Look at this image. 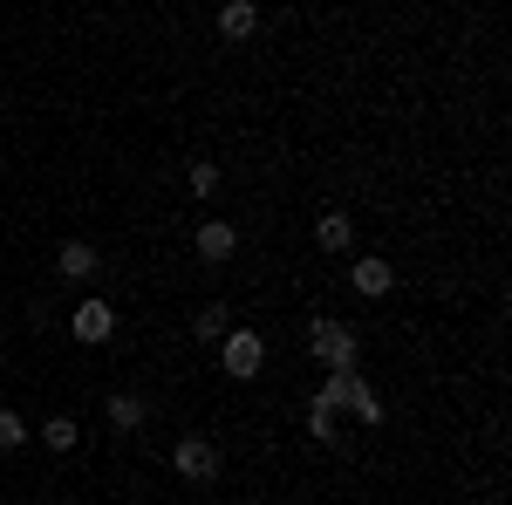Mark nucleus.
I'll return each mask as SVG.
<instances>
[{"mask_svg":"<svg viewBox=\"0 0 512 505\" xmlns=\"http://www.w3.org/2000/svg\"><path fill=\"white\" fill-rule=\"evenodd\" d=\"M185 178H192V192H198V198H212V192H219V164H205V157H198Z\"/></svg>","mask_w":512,"mask_h":505,"instance_id":"obj_16","label":"nucleus"},{"mask_svg":"<svg viewBox=\"0 0 512 505\" xmlns=\"http://www.w3.org/2000/svg\"><path fill=\"white\" fill-rule=\"evenodd\" d=\"M315 246H321V253H349V246H355L349 212H321V219H315Z\"/></svg>","mask_w":512,"mask_h":505,"instance_id":"obj_9","label":"nucleus"},{"mask_svg":"<svg viewBox=\"0 0 512 505\" xmlns=\"http://www.w3.org/2000/svg\"><path fill=\"white\" fill-rule=\"evenodd\" d=\"M0 362H7V355H0Z\"/></svg>","mask_w":512,"mask_h":505,"instance_id":"obj_18","label":"nucleus"},{"mask_svg":"<svg viewBox=\"0 0 512 505\" xmlns=\"http://www.w3.org/2000/svg\"><path fill=\"white\" fill-rule=\"evenodd\" d=\"M192 246H198V260H205V267H226V260H233V246H239V233L226 226V219H205Z\"/></svg>","mask_w":512,"mask_h":505,"instance_id":"obj_6","label":"nucleus"},{"mask_svg":"<svg viewBox=\"0 0 512 505\" xmlns=\"http://www.w3.org/2000/svg\"><path fill=\"white\" fill-rule=\"evenodd\" d=\"M69 335L89 342V349H96V342H110V335H117V308H110V301H82V308L69 314Z\"/></svg>","mask_w":512,"mask_h":505,"instance_id":"obj_4","label":"nucleus"},{"mask_svg":"<svg viewBox=\"0 0 512 505\" xmlns=\"http://www.w3.org/2000/svg\"><path fill=\"white\" fill-rule=\"evenodd\" d=\"M355 383H362V376H355V369H328V383L315 389V403H321V410H349Z\"/></svg>","mask_w":512,"mask_h":505,"instance_id":"obj_10","label":"nucleus"},{"mask_svg":"<svg viewBox=\"0 0 512 505\" xmlns=\"http://www.w3.org/2000/svg\"><path fill=\"white\" fill-rule=\"evenodd\" d=\"M267 369V342L253 335V328H239V335H226V376H239V383H253Z\"/></svg>","mask_w":512,"mask_h":505,"instance_id":"obj_3","label":"nucleus"},{"mask_svg":"<svg viewBox=\"0 0 512 505\" xmlns=\"http://www.w3.org/2000/svg\"><path fill=\"white\" fill-rule=\"evenodd\" d=\"M355 328H342V321H308V355H315L321 369H355Z\"/></svg>","mask_w":512,"mask_h":505,"instance_id":"obj_1","label":"nucleus"},{"mask_svg":"<svg viewBox=\"0 0 512 505\" xmlns=\"http://www.w3.org/2000/svg\"><path fill=\"white\" fill-rule=\"evenodd\" d=\"M55 267H62V280H89V273L103 267V253H96L89 239H62V246H55Z\"/></svg>","mask_w":512,"mask_h":505,"instance_id":"obj_7","label":"nucleus"},{"mask_svg":"<svg viewBox=\"0 0 512 505\" xmlns=\"http://www.w3.org/2000/svg\"><path fill=\"white\" fill-rule=\"evenodd\" d=\"M144 417H151V410H144V396H130V389L110 396V424H117V430H137Z\"/></svg>","mask_w":512,"mask_h":505,"instance_id":"obj_11","label":"nucleus"},{"mask_svg":"<svg viewBox=\"0 0 512 505\" xmlns=\"http://www.w3.org/2000/svg\"><path fill=\"white\" fill-rule=\"evenodd\" d=\"M349 417H362V424H383V403H376V389H369V383H355V396H349Z\"/></svg>","mask_w":512,"mask_h":505,"instance_id":"obj_14","label":"nucleus"},{"mask_svg":"<svg viewBox=\"0 0 512 505\" xmlns=\"http://www.w3.org/2000/svg\"><path fill=\"white\" fill-rule=\"evenodd\" d=\"M28 444V424H21V410H0V451H21Z\"/></svg>","mask_w":512,"mask_h":505,"instance_id":"obj_15","label":"nucleus"},{"mask_svg":"<svg viewBox=\"0 0 512 505\" xmlns=\"http://www.w3.org/2000/svg\"><path fill=\"white\" fill-rule=\"evenodd\" d=\"M349 287H355V294H369V301H376V294H390V287H396V267L383 260V253H355V267H349Z\"/></svg>","mask_w":512,"mask_h":505,"instance_id":"obj_5","label":"nucleus"},{"mask_svg":"<svg viewBox=\"0 0 512 505\" xmlns=\"http://www.w3.org/2000/svg\"><path fill=\"white\" fill-rule=\"evenodd\" d=\"M192 335H198V342H226V308H198L192 314Z\"/></svg>","mask_w":512,"mask_h":505,"instance_id":"obj_13","label":"nucleus"},{"mask_svg":"<svg viewBox=\"0 0 512 505\" xmlns=\"http://www.w3.org/2000/svg\"><path fill=\"white\" fill-rule=\"evenodd\" d=\"M219 35L226 41H253L260 35V7H253V0H226V7H219Z\"/></svg>","mask_w":512,"mask_h":505,"instance_id":"obj_8","label":"nucleus"},{"mask_svg":"<svg viewBox=\"0 0 512 505\" xmlns=\"http://www.w3.org/2000/svg\"><path fill=\"white\" fill-rule=\"evenodd\" d=\"M171 471H178L185 485H212V478H219V451H212L205 437H178V451H171Z\"/></svg>","mask_w":512,"mask_h":505,"instance_id":"obj_2","label":"nucleus"},{"mask_svg":"<svg viewBox=\"0 0 512 505\" xmlns=\"http://www.w3.org/2000/svg\"><path fill=\"white\" fill-rule=\"evenodd\" d=\"M76 417H48V424H41V444H48V451H76Z\"/></svg>","mask_w":512,"mask_h":505,"instance_id":"obj_12","label":"nucleus"},{"mask_svg":"<svg viewBox=\"0 0 512 505\" xmlns=\"http://www.w3.org/2000/svg\"><path fill=\"white\" fill-rule=\"evenodd\" d=\"M308 430H315L321 444H335V410H321V403H308Z\"/></svg>","mask_w":512,"mask_h":505,"instance_id":"obj_17","label":"nucleus"}]
</instances>
